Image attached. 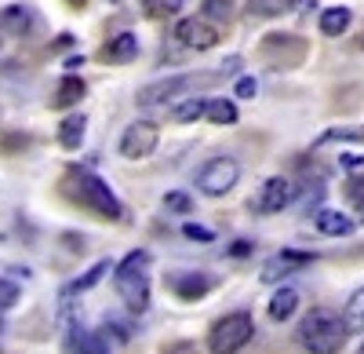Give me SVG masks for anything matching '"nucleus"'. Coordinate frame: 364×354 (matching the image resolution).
<instances>
[{
	"label": "nucleus",
	"mask_w": 364,
	"mask_h": 354,
	"mask_svg": "<svg viewBox=\"0 0 364 354\" xmlns=\"http://www.w3.org/2000/svg\"><path fill=\"white\" fill-rule=\"evenodd\" d=\"M346 326H343V314L328 311V307H314L299 326V343L306 347L310 354H339L346 343Z\"/></svg>",
	"instance_id": "f257e3e1"
},
{
	"label": "nucleus",
	"mask_w": 364,
	"mask_h": 354,
	"mask_svg": "<svg viewBox=\"0 0 364 354\" xmlns=\"http://www.w3.org/2000/svg\"><path fill=\"white\" fill-rule=\"evenodd\" d=\"M113 278H117V292L124 300V307L132 314H142L149 307V252L142 249L128 252L120 259V267L113 271Z\"/></svg>",
	"instance_id": "f03ea898"
},
{
	"label": "nucleus",
	"mask_w": 364,
	"mask_h": 354,
	"mask_svg": "<svg viewBox=\"0 0 364 354\" xmlns=\"http://www.w3.org/2000/svg\"><path fill=\"white\" fill-rule=\"evenodd\" d=\"M223 73H182V77H164V80H154L139 92V106H164V103H182V95H200V88H211L219 84Z\"/></svg>",
	"instance_id": "7ed1b4c3"
},
{
	"label": "nucleus",
	"mask_w": 364,
	"mask_h": 354,
	"mask_svg": "<svg viewBox=\"0 0 364 354\" xmlns=\"http://www.w3.org/2000/svg\"><path fill=\"white\" fill-rule=\"evenodd\" d=\"M255 336V321L248 311H233L226 318L215 321V329L208 336V347L211 354H237L240 347H248V340Z\"/></svg>",
	"instance_id": "20e7f679"
},
{
	"label": "nucleus",
	"mask_w": 364,
	"mask_h": 354,
	"mask_svg": "<svg viewBox=\"0 0 364 354\" xmlns=\"http://www.w3.org/2000/svg\"><path fill=\"white\" fill-rule=\"evenodd\" d=\"M73 190H77V197L87 204V209H95L99 216L120 219V201H117V194L109 190V183H102L99 175H91V172H73Z\"/></svg>",
	"instance_id": "39448f33"
},
{
	"label": "nucleus",
	"mask_w": 364,
	"mask_h": 354,
	"mask_svg": "<svg viewBox=\"0 0 364 354\" xmlns=\"http://www.w3.org/2000/svg\"><path fill=\"white\" fill-rule=\"evenodd\" d=\"M237 179H240V165H237L233 157H211V161L200 168V175H197V187H200L208 197H226V194L237 187Z\"/></svg>",
	"instance_id": "423d86ee"
},
{
	"label": "nucleus",
	"mask_w": 364,
	"mask_h": 354,
	"mask_svg": "<svg viewBox=\"0 0 364 354\" xmlns=\"http://www.w3.org/2000/svg\"><path fill=\"white\" fill-rule=\"evenodd\" d=\"M157 142H161V128L154 121H135V125L124 128V135H120V157L142 161L157 150Z\"/></svg>",
	"instance_id": "0eeeda50"
},
{
	"label": "nucleus",
	"mask_w": 364,
	"mask_h": 354,
	"mask_svg": "<svg viewBox=\"0 0 364 354\" xmlns=\"http://www.w3.org/2000/svg\"><path fill=\"white\" fill-rule=\"evenodd\" d=\"M291 201H295V183L284 179V175H269V179L262 183V190H259V197H255V212L259 216H277Z\"/></svg>",
	"instance_id": "6e6552de"
},
{
	"label": "nucleus",
	"mask_w": 364,
	"mask_h": 354,
	"mask_svg": "<svg viewBox=\"0 0 364 354\" xmlns=\"http://www.w3.org/2000/svg\"><path fill=\"white\" fill-rule=\"evenodd\" d=\"M175 41H178L182 48L208 51V48H215V44H219V29L211 26L208 19H200V15H190V19H178V26H175Z\"/></svg>",
	"instance_id": "1a4fd4ad"
},
{
	"label": "nucleus",
	"mask_w": 364,
	"mask_h": 354,
	"mask_svg": "<svg viewBox=\"0 0 364 354\" xmlns=\"http://www.w3.org/2000/svg\"><path fill=\"white\" fill-rule=\"evenodd\" d=\"M310 252H277L273 259H266V267H262V281L266 285H273V281H281V278H288V274H295V271H302V267H310Z\"/></svg>",
	"instance_id": "9d476101"
},
{
	"label": "nucleus",
	"mask_w": 364,
	"mask_h": 354,
	"mask_svg": "<svg viewBox=\"0 0 364 354\" xmlns=\"http://www.w3.org/2000/svg\"><path fill=\"white\" fill-rule=\"evenodd\" d=\"M29 26H33V11H29L26 4H8L4 11H0V33L22 37Z\"/></svg>",
	"instance_id": "9b49d317"
},
{
	"label": "nucleus",
	"mask_w": 364,
	"mask_h": 354,
	"mask_svg": "<svg viewBox=\"0 0 364 354\" xmlns=\"http://www.w3.org/2000/svg\"><path fill=\"white\" fill-rule=\"evenodd\" d=\"M266 311H269V318H273V321H288V318L299 311V288H291V285L277 288V292L269 296Z\"/></svg>",
	"instance_id": "f8f14e48"
},
{
	"label": "nucleus",
	"mask_w": 364,
	"mask_h": 354,
	"mask_svg": "<svg viewBox=\"0 0 364 354\" xmlns=\"http://www.w3.org/2000/svg\"><path fill=\"white\" fill-rule=\"evenodd\" d=\"M171 288L178 292L182 300H200L204 292L211 288V278H208V274H197V271H190V274H175V278H171Z\"/></svg>",
	"instance_id": "ddd939ff"
},
{
	"label": "nucleus",
	"mask_w": 364,
	"mask_h": 354,
	"mask_svg": "<svg viewBox=\"0 0 364 354\" xmlns=\"http://www.w3.org/2000/svg\"><path fill=\"white\" fill-rule=\"evenodd\" d=\"M317 230L328 234V238H346V234H353V219L346 212H336V209H321L317 212Z\"/></svg>",
	"instance_id": "4468645a"
},
{
	"label": "nucleus",
	"mask_w": 364,
	"mask_h": 354,
	"mask_svg": "<svg viewBox=\"0 0 364 354\" xmlns=\"http://www.w3.org/2000/svg\"><path fill=\"white\" fill-rule=\"evenodd\" d=\"M353 22V11L350 8H324L321 11V33L324 37H343Z\"/></svg>",
	"instance_id": "2eb2a0df"
},
{
	"label": "nucleus",
	"mask_w": 364,
	"mask_h": 354,
	"mask_svg": "<svg viewBox=\"0 0 364 354\" xmlns=\"http://www.w3.org/2000/svg\"><path fill=\"white\" fill-rule=\"evenodd\" d=\"M84 132H87V121H84V113H73V117H66V121L58 125V142H63L66 150H80V142H84Z\"/></svg>",
	"instance_id": "dca6fc26"
},
{
	"label": "nucleus",
	"mask_w": 364,
	"mask_h": 354,
	"mask_svg": "<svg viewBox=\"0 0 364 354\" xmlns=\"http://www.w3.org/2000/svg\"><path fill=\"white\" fill-rule=\"evenodd\" d=\"M135 55H139V37H135V33H120V37H113L109 48H106L109 63H132Z\"/></svg>",
	"instance_id": "f3484780"
},
{
	"label": "nucleus",
	"mask_w": 364,
	"mask_h": 354,
	"mask_svg": "<svg viewBox=\"0 0 364 354\" xmlns=\"http://www.w3.org/2000/svg\"><path fill=\"white\" fill-rule=\"evenodd\" d=\"M204 110H208V99L204 95H190V99H182V103L171 106V117H175L178 125H193V121H200V117H204Z\"/></svg>",
	"instance_id": "a211bd4d"
},
{
	"label": "nucleus",
	"mask_w": 364,
	"mask_h": 354,
	"mask_svg": "<svg viewBox=\"0 0 364 354\" xmlns=\"http://www.w3.org/2000/svg\"><path fill=\"white\" fill-rule=\"evenodd\" d=\"M343 326H346V333H364V285L346 300V307H343Z\"/></svg>",
	"instance_id": "6ab92c4d"
},
{
	"label": "nucleus",
	"mask_w": 364,
	"mask_h": 354,
	"mask_svg": "<svg viewBox=\"0 0 364 354\" xmlns=\"http://www.w3.org/2000/svg\"><path fill=\"white\" fill-rule=\"evenodd\" d=\"M73 343H77L80 354H113V343H109L106 333H77Z\"/></svg>",
	"instance_id": "aec40b11"
},
{
	"label": "nucleus",
	"mask_w": 364,
	"mask_h": 354,
	"mask_svg": "<svg viewBox=\"0 0 364 354\" xmlns=\"http://www.w3.org/2000/svg\"><path fill=\"white\" fill-rule=\"evenodd\" d=\"M204 117H208L211 125H237V106L230 99H208Z\"/></svg>",
	"instance_id": "412c9836"
},
{
	"label": "nucleus",
	"mask_w": 364,
	"mask_h": 354,
	"mask_svg": "<svg viewBox=\"0 0 364 354\" xmlns=\"http://www.w3.org/2000/svg\"><path fill=\"white\" fill-rule=\"evenodd\" d=\"M80 99H84V80L80 77H63L58 95H55V106H77Z\"/></svg>",
	"instance_id": "4be33fe9"
},
{
	"label": "nucleus",
	"mask_w": 364,
	"mask_h": 354,
	"mask_svg": "<svg viewBox=\"0 0 364 354\" xmlns=\"http://www.w3.org/2000/svg\"><path fill=\"white\" fill-rule=\"evenodd\" d=\"M288 0H248V15L252 19H277L284 15Z\"/></svg>",
	"instance_id": "5701e85b"
},
{
	"label": "nucleus",
	"mask_w": 364,
	"mask_h": 354,
	"mask_svg": "<svg viewBox=\"0 0 364 354\" xmlns=\"http://www.w3.org/2000/svg\"><path fill=\"white\" fill-rule=\"evenodd\" d=\"M230 15H233V0H204L200 19H208L211 26H215V22H230Z\"/></svg>",
	"instance_id": "b1692460"
},
{
	"label": "nucleus",
	"mask_w": 364,
	"mask_h": 354,
	"mask_svg": "<svg viewBox=\"0 0 364 354\" xmlns=\"http://www.w3.org/2000/svg\"><path fill=\"white\" fill-rule=\"evenodd\" d=\"M106 271H113V267H109V259L95 263V267H91V271H87V274H84L80 281H73V285L66 288V296H73V292H84V288H91L95 281H102V278H106Z\"/></svg>",
	"instance_id": "393cba45"
},
{
	"label": "nucleus",
	"mask_w": 364,
	"mask_h": 354,
	"mask_svg": "<svg viewBox=\"0 0 364 354\" xmlns=\"http://www.w3.org/2000/svg\"><path fill=\"white\" fill-rule=\"evenodd\" d=\"M164 209H168V212H178V216H182V212H190V209H193V201H190V194H182V190H171V194L164 197Z\"/></svg>",
	"instance_id": "a878e982"
},
{
	"label": "nucleus",
	"mask_w": 364,
	"mask_h": 354,
	"mask_svg": "<svg viewBox=\"0 0 364 354\" xmlns=\"http://www.w3.org/2000/svg\"><path fill=\"white\" fill-rule=\"evenodd\" d=\"M18 296H22V292H18V285H15V281H4V278H0V311L15 307V303H18Z\"/></svg>",
	"instance_id": "bb28decb"
},
{
	"label": "nucleus",
	"mask_w": 364,
	"mask_h": 354,
	"mask_svg": "<svg viewBox=\"0 0 364 354\" xmlns=\"http://www.w3.org/2000/svg\"><path fill=\"white\" fill-rule=\"evenodd\" d=\"M182 234H186L190 241H200V245H208V241H215V234H211L208 227H200V223H186V227H182Z\"/></svg>",
	"instance_id": "cd10ccee"
},
{
	"label": "nucleus",
	"mask_w": 364,
	"mask_h": 354,
	"mask_svg": "<svg viewBox=\"0 0 364 354\" xmlns=\"http://www.w3.org/2000/svg\"><path fill=\"white\" fill-rule=\"evenodd\" d=\"M255 92H259L255 77H240V80H237V95H240V99H255Z\"/></svg>",
	"instance_id": "c85d7f7f"
},
{
	"label": "nucleus",
	"mask_w": 364,
	"mask_h": 354,
	"mask_svg": "<svg viewBox=\"0 0 364 354\" xmlns=\"http://www.w3.org/2000/svg\"><path fill=\"white\" fill-rule=\"evenodd\" d=\"M168 354H200V350H197V343H186V340H182V343L168 347Z\"/></svg>",
	"instance_id": "c756f323"
},
{
	"label": "nucleus",
	"mask_w": 364,
	"mask_h": 354,
	"mask_svg": "<svg viewBox=\"0 0 364 354\" xmlns=\"http://www.w3.org/2000/svg\"><path fill=\"white\" fill-rule=\"evenodd\" d=\"M339 165H346V168H360V165H364V157H360V154H343V157H339Z\"/></svg>",
	"instance_id": "7c9ffc66"
},
{
	"label": "nucleus",
	"mask_w": 364,
	"mask_h": 354,
	"mask_svg": "<svg viewBox=\"0 0 364 354\" xmlns=\"http://www.w3.org/2000/svg\"><path fill=\"white\" fill-rule=\"evenodd\" d=\"M350 194H353L357 201H364V179H353V187H350Z\"/></svg>",
	"instance_id": "2f4dec72"
},
{
	"label": "nucleus",
	"mask_w": 364,
	"mask_h": 354,
	"mask_svg": "<svg viewBox=\"0 0 364 354\" xmlns=\"http://www.w3.org/2000/svg\"><path fill=\"white\" fill-rule=\"evenodd\" d=\"M70 4H73V8H84V0H70Z\"/></svg>",
	"instance_id": "473e14b6"
},
{
	"label": "nucleus",
	"mask_w": 364,
	"mask_h": 354,
	"mask_svg": "<svg viewBox=\"0 0 364 354\" xmlns=\"http://www.w3.org/2000/svg\"><path fill=\"white\" fill-rule=\"evenodd\" d=\"M357 354H364V343H360V350H357Z\"/></svg>",
	"instance_id": "72a5a7b5"
},
{
	"label": "nucleus",
	"mask_w": 364,
	"mask_h": 354,
	"mask_svg": "<svg viewBox=\"0 0 364 354\" xmlns=\"http://www.w3.org/2000/svg\"><path fill=\"white\" fill-rule=\"evenodd\" d=\"M360 48H364V33H360Z\"/></svg>",
	"instance_id": "f704fd0d"
},
{
	"label": "nucleus",
	"mask_w": 364,
	"mask_h": 354,
	"mask_svg": "<svg viewBox=\"0 0 364 354\" xmlns=\"http://www.w3.org/2000/svg\"><path fill=\"white\" fill-rule=\"evenodd\" d=\"M113 4H120V0H113Z\"/></svg>",
	"instance_id": "c9c22d12"
}]
</instances>
